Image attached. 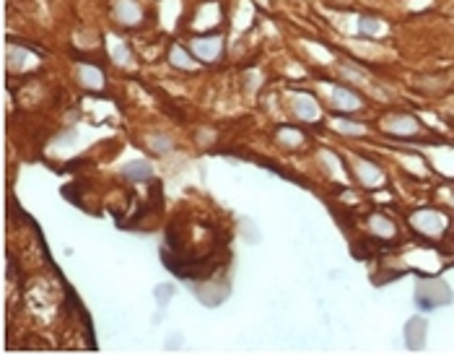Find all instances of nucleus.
I'll list each match as a JSON object with an SVG mask.
<instances>
[{
	"instance_id": "10",
	"label": "nucleus",
	"mask_w": 454,
	"mask_h": 356,
	"mask_svg": "<svg viewBox=\"0 0 454 356\" xmlns=\"http://www.w3.org/2000/svg\"><path fill=\"white\" fill-rule=\"evenodd\" d=\"M148 146H151V151H153V154L163 156V154H172L174 140H172L169 135H163V133H156V135H151V138H148Z\"/></svg>"
},
{
	"instance_id": "11",
	"label": "nucleus",
	"mask_w": 454,
	"mask_h": 356,
	"mask_svg": "<svg viewBox=\"0 0 454 356\" xmlns=\"http://www.w3.org/2000/svg\"><path fill=\"white\" fill-rule=\"evenodd\" d=\"M169 65H174V68H192L190 52H185L182 44H172V49H169Z\"/></svg>"
},
{
	"instance_id": "13",
	"label": "nucleus",
	"mask_w": 454,
	"mask_h": 356,
	"mask_svg": "<svg viewBox=\"0 0 454 356\" xmlns=\"http://www.w3.org/2000/svg\"><path fill=\"white\" fill-rule=\"evenodd\" d=\"M26 47H13L11 52H8V68L11 70H16V68H24V63H26Z\"/></svg>"
},
{
	"instance_id": "8",
	"label": "nucleus",
	"mask_w": 454,
	"mask_h": 356,
	"mask_svg": "<svg viewBox=\"0 0 454 356\" xmlns=\"http://www.w3.org/2000/svg\"><path fill=\"white\" fill-rule=\"evenodd\" d=\"M369 229L374 231L376 237H381V239H392L394 231H397V226L387 216H381V213H374V216L369 219Z\"/></svg>"
},
{
	"instance_id": "6",
	"label": "nucleus",
	"mask_w": 454,
	"mask_h": 356,
	"mask_svg": "<svg viewBox=\"0 0 454 356\" xmlns=\"http://www.w3.org/2000/svg\"><path fill=\"white\" fill-rule=\"evenodd\" d=\"M78 81L83 88H88V91H101L106 78L104 73L96 68V65H78Z\"/></svg>"
},
{
	"instance_id": "12",
	"label": "nucleus",
	"mask_w": 454,
	"mask_h": 356,
	"mask_svg": "<svg viewBox=\"0 0 454 356\" xmlns=\"http://www.w3.org/2000/svg\"><path fill=\"white\" fill-rule=\"evenodd\" d=\"M172 296H174V283H158L153 289V299H156L158 307H166L172 301Z\"/></svg>"
},
{
	"instance_id": "14",
	"label": "nucleus",
	"mask_w": 454,
	"mask_h": 356,
	"mask_svg": "<svg viewBox=\"0 0 454 356\" xmlns=\"http://www.w3.org/2000/svg\"><path fill=\"white\" fill-rule=\"evenodd\" d=\"M358 174H363V182H366V185L379 182V172H376L374 164H358Z\"/></svg>"
},
{
	"instance_id": "7",
	"label": "nucleus",
	"mask_w": 454,
	"mask_h": 356,
	"mask_svg": "<svg viewBox=\"0 0 454 356\" xmlns=\"http://www.w3.org/2000/svg\"><path fill=\"white\" fill-rule=\"evenodd\" d=\"M387 125H389L387 130L394 133V135H413V133L421 130V122H418L415 117H410V115H394V117H389Z\"/></svg>"
},
{
	"instance_id": "5",
	"label": "nucleus",
	"mask_w": 454,
	"mask_h": 356,
	"mask_svg": "<svg viewBox=\"0 0 454 356\" xmlns=\"http://www.w3.org/2000/svg\"><path fill=\"white\" fill-rule=\"evenodd\" d=\"M115 16L125 24V26H138L143 19V11L135 0H117L115 3Z\"/></svg>"
},
{
	"instance_id": "16",
	"label": "nucleus",
	"mask_w": 454,
	"mask_h": 356,
	"mask_svg": "<svg viewBox=\"0 0 454 356\" xmlns=\"http://www.w3.org/2000/svg\"><path fill=\"white\" fill-rule=\"evenodd\" d=\"M280 140L283 143H294V146H301V135L299 133H294V130H280Z\"/></svg>"
},
{
	"instance_id": "3",
	"label": "nucleus",
	"mask_w": 454,
	"mask_h": 356,
	"mask_svg": "<svg viewBox=\"0 0 454 356\" xmlns=\"http://www.w3.org/2000/svg\"><path fill=\"white\" fill-rule=\"evenodd\" d=\"M332 107H335V110H340V112H358L361 107H363V99H361L356 91H351V88L335 86V88H332Z\"/></svg>"
},
{
	"instance_id": "1",
	"label": "nucleus",
	"mask_w": 454,
	"mask_h": 356,
	"mask_svg": "<svg viewBox=\"0 0 454 356\" xmlns=\"http://www.w3.org/2000/svg\"><path fill=\"white\" fill-rule=\"evenodd\" d=\"M410 226H415L426 237H439L446 229V219L441 216V213H436V211H418V213L410 216Z\"/></svg>"
},
{
	"instance_id": "2",
	"label": "nucleus",
	"mask_w": 454,
	"mask_h": 356,
	"mask_svg": "<svg viewBox=\"0 0 454 356\" xmlns=\"http://www.w3.org/2000/svg\"><path fill=\"white\" fill-rule=\"evenodd\" d=\"M190 47H192V55H195L197 60L213 63V60L221 58V52H223V39H221V37H197V39H192Z\"/></svg>"
},
{
	"instance_id": "9",
	"label": "nucleus",
	"mask_w": 454,
	"mask_h": 356,
	"mask_svg": "<svg viewBox=\"0 0 454 356\" xmlns=\"http://www.w3.org/2000/svg\"><path fill=\"white\" fill-rule=\"evenodd\" d=\"M291 107H294V112H296L299 117H304V120H317V104H314V99L296 96L294 101H291Z\"/></svg>"
},
{
	"instance_id": "4",
	"label": "nucleus",
	"mask_w": 454,
	"mask_h": 356,
	"mask_svg": "<svg viewBox=\"0 0 454 356\" xmlns=\"http://www.w3.org/2000/svg\"><path fill=\"white\" fill-rule=\"evenodd\" d=\"M120 172H122L125 180H130V182H145L153 177V167H151V162H145V159H135V162L122 164Z\"/></svg>"
},
{
	"instance_id": "15",
	"label": "nucleus",
	"mask_w": 454,
	"mask_h": 356,
	"mask_svg": "<svg viewBox=\"0 0 454 356\" xmlns=\"http://www.w3.org/2000/svg\"><path fill=\"white\" fill-rule=\"evenodd\" d=\"M358 29H361V34H366V37H369V34H376V31H379V21H376V19H361V21H358Z\"/></svg>"
}]
</instances>
